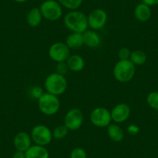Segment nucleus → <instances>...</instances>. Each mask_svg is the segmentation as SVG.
<instances>
[{
  "label": "nucleus",
  "mask_w": 158,
  "mask_h": 158,
  "mask_svg": "<svg viewBox=\"0 0 158 158\" xmlns=\"http://www.w3.org/2000/svg\"><path fill=\"white\" fill-rule=\"evenodd\" d=\"M135 18L139 22H147L151 17V9L150 6L144 3H139L135 7L133 11Z\"/></svg>",
  "instance_id": "nucleus-15"
},
{
  "label": "nucleus",
  "mask_w": 158,
  "mask_h": 158,
  "mask_svg": "<svg viewBox=\"0 0 158 158\" xmlns=\"http://www.w3.org/2000/svg\"><path fill=\"white\" fill-rule=\"evenodd\" d=\"M110 112L112 121L118 124L126 122L130 118L131 109L127 103H118L112 108Z\"/></svg>",
  "instance_id": "nucleus-11"
},
{
  "label": "nucleus",
  "mask_w": 158,
  "mask_h": 158,
  "mask_svg": "<svg viewBox=\"0 0 158 158\" xmlns=\"http://www.w3.org/2000/svg\"><path fill=\"white\" fill-rule=\"evenodd\" d=\"M107 135L109 139L115 143L122 142L124 139V131L117 123H111L107 127Z\"/></svg>",
  "instance_id": "nucleus-17"
},
{
  "label": "nucleus",
  "mask_w": 158,
  "mask_h": 158,
  "mask_svg": "<svg viewBox=\"0 0 158 158\" xmlns=\"http://www.w3.org/2000/svg\"><path fill=\"white\" fill-rule=\"evenodd\" d=\"M69 71L73 72L81 71L85 67V60L78 54H71L66 60Z\"/></svg>",
  "instance_id": "nucleus-14"
},
{
  "label": "nucleus",
  "mask_w": 158,
  "mask_h": 158,
  "mask_svg": "<svg viewBox=\"0 0 158 158\" xmlns=\"http://www.w3.org/2000/svg\"><path fill=\"white\" fill-rule=\"evenodd\" d=\"M89 118L92 125L98 128L107 127L112 122L110 111L105 107H96L92 109Z\"/></svg>",
  "instance_id": "nucleus-8"
},
{
  "label": "nucleus",
  "mask_w": 158,
  "mask_h": 158,
  "mask_svg": "<svg viewBox=\"0 0 158 158\" xmlns=\"http://www.w3.org/2000/svg\"><path fill=\"white\" fill-rule=\"evenodd\" d=\"M14 2H18V3H23V2H26L28 0H13Z\"/></svg>",
  "instance_id": "nucleus-31"
},
{
  "label": "nucleus",
  "mask_w": 158,
  "mask_h": 158,
  "mask_svg": "<svg viewBox=\"0 0 158 158\" xmlns=\"http://www.w3.org/2000/svg\"><path fill=\"white\" fill-rule=\"evenodd\" d=\"M41 12L37 7H33L27 15V23L31 27H36L40 25L43 19Z\"/></svg>",
  "instance_id": "nucleus-19"
},
{
  "label": "nucleus",
  "mask_w": 158,
  "mask_h": 158,
  "mask_svg": "<svg viewBox=\"0 0 158 158\" xmlns=\"http://www.w3.org/2000/svg\"><path fill=\"white\" fill-rule=\"evenodd\" d=\"M44 89L48 93L61 95L68 89V81L65 76L57 72L51 73L45 78Z\"/></svg>",
  "instance_id": "nucleus-2"
},
{
  "label": "nucleus",
  "mask_w": 158,
  "mask_h": 158,
  "mask_svg": "<svg viewBox=\"0 0 158 158\" xmlns=\"http://www.w3.org/2000/svg\"><path fill=\"white\" fill-rule=\"evenodd\" d=\"M39 110L44 115L51 116L57 114L60 109V101L58 96L44 92L37 100Z\"/></svg>",
  "instance_id": "nucleus-4"
},
{
  "label": "nucleus",
  "mask_w": 158,
  "mask_h": 158,
  "mask_svg": "<svg viewBox=\"0 0 158 158\" xmlns=\"http://www.w3.org/2000/svg\"><path fill=\"white\" fill-rule=\"evenodd\" d=\"M62 7L69 10H76L81 6L83 0H57Z\"/></svg>",
  "instance_id": "nucleus-21"
},
{
  "label": "nucleus",
  "mask_w": 158,
  "mask_h": 158,
  "mask_svg": "<svg viewBox=\"0 0 158 158\" xmlns=\"http://www.w3.org/2000/svg\"><path fill=\"white\" fill-rule=\"evenodd\" d=\"M12 158H27L26 157V153L23 151H19V150H16L12 156Z\"/></svg>",
  "instance_id": "nucleus-29"
},
{
  "label": "nucleus",
  "mask_w": 158,
  "mask_h": 158,
  "mask_svg": "<svg viewBox=\"0 0 158 158\" xmlns=\"http://www.w3.org/2000/svg\"><path fill=\"white\" fill-rule=\"evenodd\" d=\"M48 55L53 61L57 64L65 62L71 55V50L65 42H55L49 48Z\"/></svg>",
  "instance_id": "nucleus-9"
},
{
  "label": "nucleus",
  "mask_w": 158,
  "mask_h": 158,
  "mask_svg": "<svg viewBox=\"0 0 158 158\" xmlns=\"http://www.w3.org/2000/svg\"><path fill=\"white\" fill-rule=\"evenodd\" d=\"M88 16L89 28L97 31L102 29L107 23L108 15L104 10L100 8L95 9L89 13Z\"/></svg>",
  "instance_id": "nucleus-10"
},
{
  "label": "nucleus",
  "mask_w": 158,
  "mask_h": 158,
  "mask_svg": "<svg viewBox=\"0 0 158 158\" xmlns=\"http://www.w3.org/2000/svg\"><path fill=\"white\" fill-rule=\"evenodd\" d=\"M147 60V56L144 51L141 50H135L132 51L130 55V60L136 66V65H143L146 63Z\"/></svg>",
  "instance_id": "nucleus-20"
},
{
  "label": "nucleus",
  "mask_w": 158,
  "mask_h": 158,
  "mask_svg": "<svg viewBox=\"0 0 158 158\" xmlns=\"http://www.w3.org/2000/svg\"><path fill=\"white\" fill-rule=\"evenodd\" d=\"M84 122L82 111L78 108H71L66 112L64 118V125L69 131H76L81 129Z\"/></svg>",
  "instance_id": "nucleus-7"
},
{
  "label": "nucleus",
  "mask_w": 158,
  "mask_h": 158,
  "mask_svg": "<svg viewBox=\"0 0 158 158\" xmlns=\"http://www.w3.org/2000/svg\"><path fill=\"white\" fill-rule=\"evenodd\" d=\"M27 158H49L50 153L46 147L34 144L25 152Z\"/></svg>",
  "instance_id": "nucleus-16"
},
{
  "label": "nucleus",
  "mask_w": 158,
  "mask_h": 158,
  "mask_svg": "<svg viewBox=\"0 0 158 158\" xmlns=\"http://www.w3.org/2000/svg\"><path fill=\"white\" fill-rule=\"evenodd\" d=\"M64 24L71 32L83 33L89 28L88 16L79 10H71L64 17Z\"/></svg>",
  "instance_id": "nucleus-1"
},
{
  "label": "nucleus",
  "mask_w": 158,
  "mask_h": 158,
  "mask_svg": "<svg viewBox=\"0 0 158 158\" xmlns=\"http://www.w3.org/2000/svg\"><path fill=\"white\" fill-rule=\"evenodd\" d=\"M114 78L120 83L130 81L136 73V67L130 60H118L113 68Z\"/></svg>",
  "instance_id": "nucleus-3"
},
{
  "label": "nucleus",
  "mask_w": 158,
  "mask_h": 158,
  "mask_svg": "<svg viewBox=\"0 0 158 158\" xmlns=\"http://www.w3.org/2000/svg\"><path fill=\"white\" fill-rule=\"evenodd\" d=\"M32 139L30 134L27 132H19L13 139V145L16 150L26 152L32 146Z\"/></svg>",
  "instance_id": "nucleus-12"
},
{
  "label": "nucleus",
  "mask_w": 158,
  "mask_h": 158,
  "mask_svg": "<svg viewBox=\"0 0 158 158\" xmlns=\"http://www.w3.org/2000/svg\"><path fill=\"white\" fill-rule=\"evenodd\" d=\"M68 129L64 125L57 126L54 130H52L53 139H62L66 137L68 134Z\"/></svg>",
  "instance_id": "nucleus-22"
},
{
  "label": "nucleus",
  "mask_w": 158,
  "mask_h": 158,
  "mask_svg": "<svg viewBox=\"0 0 158 158\" xmlns=\"http://www.w3.org/2000/svg\"><path fill=\"white\" fill-rule=\"evenodd\" d=\"M70 158H88L87 153L81 147H75L71 151Z\"/></svg>",
  "instance_id": "nucleus-24"
},
{
  "label": "nucleus",
  "mask_w": 158,
  "mask_h": 158,
  "mask_svg": "<svg viewBox=\"0 0 158 158\" xmlns=\"http://www.w3.org/2000/svg\"><path fill=\"white\" fill-rule=\"evenodd\" d=\"M147 102L150 108L158 110V92H152L147 97Z\"/></svg>",
  "instance_id": "nucleus-23"
},
{
  "label": "nucleus",
  "mask_w": 158,
  "mask_h": 158,
  "mask_svg": "<svg viewBox=\"0 0 158 158\" xmlns=\"http://www.w3.org/2000/svg\"><path fill=\"white\" fill-rule=\"evenodd\" d=\"M132 51L129 49L128 48H121L118 50L117 52V55H118V60H130V55H131Z\"/></svg>",
  "instance_id": "nucleus-26"
},
{
  "label": "nucleus",
  "mask_w": 158,
  "mask_h": 158,
  "mask_svg": "<svg viewBox=\"0 0 158 158\" xmlns=\"http://www.w3.org/2000/svg\"><path fill=\"white\" fill-rule=\"evenodd\" d=\"M127 132L130 136H136L139 133V127L135 124H130L127 127Z\"/></svg>",
  "instance_id": "nucleus-28"
},
{
  "label": "nucleus",
  "mask_w": 158,
  "mask_h": 158,
  "mask_svg": "<svg viewBox=\"0 0 158 158\" xmlns=\"http://www.w3.org/2000/svg\"><path fill=\"white\" fill-rule=\"evenodd\" d=\"M32 141L36 145L46 147L53 139L52 130L48 127L42 124L36 125L33 127L30 133Z\"/></svg>",
  "instance_id": "nucleus-6"
},
{
  "label": "nucleus",
  "mask_w": 158,
  "mask_h": 158,
  "mask_svg": "<svg viewBox=\"0 0 158 158\" xmlns=\"http://www.w3.org/2000/svg\"><path fill=\"white\" fill-rule=\"evenodd\" d=\"M68 71H69V68H68L66 61L60 62V63H57V71H56V72L58 73V74H62V75L65 76V74L68 72Z\"/></svg>",
  "instance_id": "nucleus-27"
},
{
  "label": "nucleus",
  "mask_w": 158,
  "mask_h": 158,
  "mask_svg": "<svg viewBox=\"0 0 158 158\" xmlns=\"http://www.w3.org/2000/svg\"><path fill=\"white\" fill-rule=\"evenodd\" d=\"M84 45L89 48H98L102 43L101 37L95 30H87L82 33Z\"/></svg>",
  "instance_id": "nucleus-13"
},
{
  "label": "nucleus",
  "mask_w": 158,
  "mask_h": 158,
  "mask_svg": "<svg viewBox=\"0 0 158 158\" xmlns=\"http://www.w3.org/2000/svg\"><path fill=\"white\" fill-rule=\"evenodd\" d=\"M142 2L149 6H154L158 5V0H142Z\"/></svg>",
  "instance_id": "nucleus-30"
},
{
  "label": "nucleus",
  "mask_w": 158,
  "mask_h": 158,
  "mask_svg": "<svg viewBox=\"0 0 158 158\" xmlns=\"http://www.w3.org/2000/svg\"><path fill=\"white\" fill-rule=\"evenodd\" d=\"M44 93V92L43 89L40 86H33L30 89V92H29V95L31 97V98L36 100L39 99Z\"/></svg>",
  "instance_id": "nucleus-25"
},
{
  "label": "nucleus",
  "mask_w": 158,
  "mask_h": 158,
  "mask_svg": "<svg viewBox=\"0 0 158 158\" xmlns=\"http://www.w3.org/2000/svg\"><path fill=\"white\" fill-rule=\"evenodd\" d=\"M65 44L70 50L80 49L84 45L82 33L71 32L66 38Z\"/></svg>",
  "instance_id": "nucleus-18"
},
{
  "label": "nucleus",
  "mask_w": 158,
  "mask_h": 158,
  "mask_svg": "<svg viewBox=\"0 0 158 158\" xmlns=\"http://www.w3.org/2000/svg\"><path fill=\"white\" fill-rule=\"evenodd\" d=\"M44 19L49 21H57L63 15V9L57 0H45L39 7Z\"/></svg>",
  "instance_id": "nucleus-5"
}]
</instances>
